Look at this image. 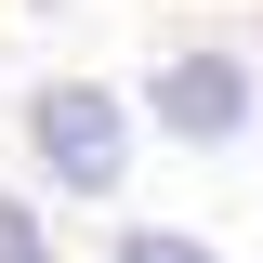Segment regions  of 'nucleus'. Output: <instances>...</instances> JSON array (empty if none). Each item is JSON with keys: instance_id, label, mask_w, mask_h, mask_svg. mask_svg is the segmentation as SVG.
<instances>
[{"instance_id": "nucleus-2", "label": "nucleus", "mask_w": 263, "mask_h": 263, "mask_svg": "<svg viewBox=\"0 0 263 263\" xmlns=\"http://www.w3.org/2000/svg\"><path fill=\"white\" fill-rule=\"evenodd\" d=\"M132 105H145V132H158V145H197V158H224L237 132L263 119V66L237 53V40H171V53L132 79Z\"/></svg>"}, {"instance_id": "nucleus-1", "label": "nucleus", "mask_w": 263, "mask_h": 263, "mask_svg": "<svg viewBox=\"0 0 263 263\" xmlns=\"http://www.w3.org/2000/svg\"><path fill=\"white\" fill-rule=\"evenodd\" d=\"M13 145H27L40 197H66V211H119V197H132V145H145V105L105 92V79H40V92L13 105Z\"/></svg>"}, {"instance_id": "nucleus-4", "label": "nucleus", "mask_w": 263, "mask_h": 263, "mask_svg": "<svg viewBox=\"0 0 263 263\" xmlns=\"http://www.w3.org/2000/svg\"><path fill=\"white\" fill-rule=\"evenodd\" d=\"M105 263H224V250H211V237H184V224H132V211H119Z\"/></svg>"}, {"instance_id": "nucleus-3", "label": "nucleus", "mask_w": 263, "mask_h": 263, "mask_svg": "<svg viewBox=\"0 0 263 263\" xmlns=\"http://www.w3.org/2000/svg\"><path fill=\"white\" fill-rule=\"evenodd\" d=\"M0 263H66V250H53V211H40V184H0Z\"/></svg>"}]
</instances>
